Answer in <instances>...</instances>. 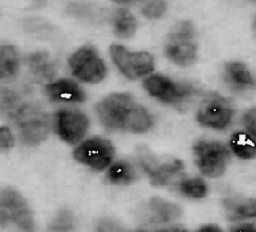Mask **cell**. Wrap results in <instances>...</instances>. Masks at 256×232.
<instances>
[{
  "mask_svg": "<svg viewBox=\"0 0 256 232\" xmlns=\"http://www.w3.org/2000/svg\"><path fill=\"white\" fill-rule=\"evenodd\" d=\"M96 111L101 123L109 129L143 133L152 126V118L147 110L136 104L127 93L107 96L98 103Z\"/></svg>",
  "mask_w": 256,
  "mask_h": 232,
  "instance_id": "6da1fadb",
  "label": "cell"
},
{
  "mask_svg": "<svg viewBox=\"0 0 256 232\" xmlns=\"http://www.w3.org/2000/svg\"><path fill=\"white\" fill-rule=\"evenodd\" d=\"M12 116L24 144L34 146L47 138L49 118L40 106L33 103L20 104Z\"/></svg>",
  "mask_w": 256,
  "mask_h": 232,
  "instance_id": "7a4b0ae2",
  "label": "cell"
},
{
  "mask_svg": "<svg viewBox=\"0 0 256 232\" xmlns=\"http://www.w3.org/2000/svg\"><path fill=\"white\" fill-rule=\"evenodd\" d=\"M164 52L169 60L180 66L195 62L197 44L195 30L190 21H181L174 25L168 34Z\"/></svg>",
  "mask_w": 256,
  "mask_h": 232,
  "instance_id": "3957f363",
  "label": "cell"
},
{
  "mask_svg": "<svg viewBox=\"0 0 256 232\" xmlns=\"http://www.w3.org/2000/svg\"><path fill=\"white\" fill-rule=\"evenodd\" d=\"M1 225L14 224L20 232H34L35 223L32 211L23 196L14 189L2 190L0 197Z\"/></svg>",
  "mask_w": 256,
  "mask_h": 232,
  "instance_id": "277c9868",
  "label": "cell"
},
{
  "mask_svg": "<svg viewBox=\"0 0 256 232\" xmlns=\"http://www.w3.org/2000/svg\"><path fill=\"white\" fill-rule=\"evenodd\" d=\"M195 162L200 172L207 177H220L230 160L229 149L218 141L201 140L193 147Z\"/></svg>",
  "mask_w": 256,
  "mask_h": 232,
  "instance_id": "5b68a950",
  "label": "cell"
},
{
  "mask_svg": "<svg viewBox=\"0 0 256 232\" xmlns=\"http://www.w3.org/2000/svg\"><path fill=\"white\" fill-rule=\"evenodd\" d=\"M73 76L86 83H98L106 75V66L92 46H83L68 60Z\"/></svg>",
  "mask_w": 256,
  "mask_h": 232,
  "instance_id": "8992f818",
  "label": "cell"
},
{
  "mask_svg": "<svg viewBox=\"0 0 256 232\" xmlns=\"http://www.w3.org/2000/svg\"><path fill=\"white\" fill-rule=\"evenodd\" d=\"M143 87L150 96L169 104L182 103L196 93V89L192 84L174 82L158 74L146 78L143 81Z\"/></svg>",
  "mask_w": 256,
  "mask_h": 232,
  "instance_id": "52a82bcc",
  "label": "cell"
},
{
  "mask_svg": "<svg viewBox=\"0 0 256 232\" xmlns=\"http://www.w3.org/2000/svg\"><path fill=\"white\" fill-rule=\"evenodd\" d=\"M234 109L231 102L218 94H211L200 104L197 111L198 122L208 128L223 130L233 119Z\"/></svg>",
  "mask_w": 256,
  "mask_h": 232,
  "instance_id": "ba28073f",
  "label": "cell"
},
{
  "mask_svg": "<svg viewBox=\"0 0 256 232\" xmlns=\"http://www.w3.org/2000/svg\"><path fill=\"white\" fill-rule=\"evenodd\" d=\"M110 54L117 68L127 78L136 79L154 69V58L148 52H132L121 45H112Z\"/></svg>",
  "mask_w": 256,
  "mask_h": 232,
  "instance_id": "9c48e42d",
  "label": "cell"
},
{
  "mask_svg": "<svg viewBox=\"0 0 256 232\" xmlns=\"http://www.w3.org/2000/svg\"><path fill=\"white\" fill-rule=\"evenodd\" d=\"M73 155L78 162L94 170H103L114 158V147L108 140L96 137L81 143Z\"/></svg>",
  "mask_w": 256,
  "mask_h": 232,
  "instance_id": "30bf717a",
  "label": "cell"
},
{
  "mask_svg": "<svg viewBox=\"0 0 256 232\" xmlns=\"http://www.w3.org/2000/svg\"><path fill=\"white\" fill-rule=\"evenodd\" d=\"M89 121L76 109H60L54 115V128L58 136L69 144L79 142L86 134Z\"/></svg>",
  "mask_w": 256,
  "mask_h": 232,
  "instance_id": "8fae6325",
  "label": "cell"
},
{
  "mask_svg": "<svg viewBox=\"0 0 256 232\" xmlns=\"http://www.w3.org/2000/svg\"><path fill=\"white\" fill-rule=\"evenodd\" d=\"M138 159L140 166L150 177L154 185H166L176 175H178L184 168L180 160H172L170 162L159 163L158 160L146 149L142 148L138 152Z\"/></svg>",
  "mask_w": 256,
  "mask_h": 232,
  "instance_id": "7c38bea8",
  "label": "cell"
},
{
  "mask_svg": "<svg viewBox=\"0 0 256 232\" xmlns=\"http://www.w3.org/2000/svg\"><path fill=\"white\" fill-rule=\"evenodd\" d=\"M46 94L51 101L61 103H81L85 100V93L72 79L63 78L45 87Z\"/></svg>",
  "mask_w": 256,
  "mask_h": 232,
  "instance_id": "4fadbf2b",
  "label": "cell"
},
{
  "mask_svg": "<svg viewBox=\"0 0 256 232\" xmlns=\"http://www.w3.org/2000/svg\"><path fill=\"white\" fill-rule=\"evenodd\" d=\"M224 80L235 92L244 93L256 89L255 77L241 62H231L225 65Z\"/></svg>",
  "mask_w": 256,
  "mask_h": 232,
  "instance_id": "5bb4252c",
  "label": "cell"
},
{
  "mask_svg": "<svg viewBox=\"0 0 256 232\" xmlns=\"http://www.w3.org/2000/svg\"><path fill=\"white\" fill-rule=\"evenodd\" d=\"M223 207L232 221L256 218V198H226Z\"/></svg>",
  "mask_w": 256,
  "mask_h": 232,
  "instance_id": "9a60e30c",
  "label": "cell"
},
{
  "mask_svg": "<svg viewBox=\"0 0 256 232\" xmlns=\"http://www.w3.org/2000/svg\"><path fill=\"white\" fill-rule=\"evenodd\" d=\"M25 62L32 76L38 80H51L55 75V65L46 52L30 53L26 56Z\"/></svg>",
  "mask_w": 256,
  "mask_h": 232,
  "instance_id": "2e32d148",
  "label": "cell"
},
{
  "mask_svg": "<svg viewBox=\"0 0 256 232\" xmlns=\"http://www.w3.org/2000/svg\"><path fill=\"white\" fill-rule=\"evenodd\" d=\"M148 212L151 221L156 223H168L178 219L181 215V209L178 205L161 198L150 200Z\"/></svg>",
  "mask_w": 256,
  "mask_h": 232,
  "instance_id": "e0dca14e",
  "label": "cell"
},
{
  "mask_svg": "<svg viewBox=\"0 0 256 232\" xmlns=\"http://www.w3.org/2000/svg\"><path fill=\"white\" fill-rule=\"evenodd\" d=\"M229 145L231 151L242 160H251L256 156V141L247 131L233 133Z\"/></svg>",
  "mask_w": 256,
  "mask_h": 232,
  "instance_id": "ac0fdd59",
  "label": "cell"
},
{
  "mask_svg": "<svg viewBox=\"0 0 256 232\" xmlns=\"http://www.w3.org/2000/svg\"><path fill=\"white\" fill-rule=\"evenodd\" d=\"M19 70V55L12 45H3L0 49V77L2 80L13 79Z\"/></svg>",
  "mask_w": 256,
  "mask_h": 232,
  "instance_id": "d6986e66",
  "label": "cell"
},
{
  "mask_svg": "<svg viewBox=\"0 0 256 232\" xmlns=\"http://www.w3.org/2000/svg\"><path fill=\"white\" fill-rule=\"evenodd\" d=\"M137 27L135 17L125 8L117 9L113 19L114 33L118 37L129 38L134 35Z\"/></svg>",
  "mask_w": 256,
  "mask_h": 232,
  "instance_id": "ffe728a7",
  "label": "cell"
},
{
  "mask_svg": "<svg viewBox=\"0 0 256 232\" xmlns=\"http://www.w3.org/2000/svg\"><path fill=\"white\" fill-rule=\"evenodd\" d=\"M135 168L127 161H117L113 163L108 170L107 177L109 181L117 185H126L136 179Z\"/></svg>",
  "mask_w": 256,
  "mask_h": 232,
  "instance_id": "44dd1931",
  "label": "cell"
},
{
  "mask_svg": "<svg viewBox=\"0 0 256 232\" xmlns=\"http://www.w3.org/2000/svg\"><path fill=\"white\" fill-rule=\"evenodd\" d=\"M49 232H75L76 219L68 209L60 210L48 226Z\"/></svg>",
  "mask_w": 256,
  "mask_h": 232,
  "instance_id": "7402d4cb",
  "label": "cell"
},
{
  "mask_svg": "<svg viewBox=\"0 0 256 232\" xmlns=\"http://www.w3.org/2000/svg\"><path fill=\"white\" fill-rule=\"evenodd\" d=\"M180 192L189 198L201 199L207 194V186L203 179L192 177L182 180L179 183Z\"/></svg>",
  "mask_w": 256,
  "mask_h": 232,
  "instance_id": "603a6c76",
  "label": "cell"
},
{
  "mask_svg": "<svg viewBox=\"0 0 256 232\" xmlns=\"http://www.w3.org/2000/svg\"><path fill=\"white\" fill-rule=\"evenodd\" d=\"M165 11H166L165 0H150L142 8V14L148 19L160 18Z\"/></svg>",
  "mask_w": 256,
  "mask_h": 232,
  "instance_id": "cb8c5ba5",
  "label": "cell"
},
{
  "mask_svg": "<svg viewBox=\"0 0 256 232\" xmlns=\"http://www.w3.org/2000/svg\"><path fill=\"white\" fill-rule=\"evenodd\" d=\"M242 123L246 131L256 141V108L248 109L242 116Z\"/></svg>",
  "mask_w": 256,
  "mask_h": 232,
  "instance_id": "d4e9b609",
  "label": "cell"
},
{
  "mask_svg": "<svg viewBox=\"0 0 256 232\" xmlns=\"http://www.w3.org/2000/svg\"><path fill=\"white\" fill-rule=\"evenodd\" d=\"M97 232H126V230L113 220L104 219L99 223Z\"/></svg>",
  "mask_w": 256,
  "mask_h": 232,
  "instance_id": "484cf974",
  "label": "cell"
},
{
  "mask_svg": "<svg viewBox=\"0 0 256 232\" xmlns=\"http://www.w3.org/2000/svg\"><path fill=\"white\" fill-rule=\"evenodd\" d=\"M13 137L10 130L7 127H1L0 129V145L2 149H9L13 146Z\"/></svg>",
  "mask_w": 256,
  "mask_h": 232,
  "instance_id": "4316f807",
  "label": "cell"
},
{
  "mask_svg": "<svg viewBox=\"0 0 256 232\" xmlns=\"http://www.w3.org/2000/svg\"><path fill=\"white\" fill-rule=\"evenodd\" d=\"M230 232H256V226L251 223H242L234 226Z\"/></svg>",
  "mask_w": 256,
  "mask_h": 232,
  "instance_id": "83f0119b",
  "label": "cell"
},
{
  "mask_svg": "<svg viewBox=\"0 0 256 232\" xmlns=\"http://www.w3.org/2000/svg\"><path fill=\"white\" fill-rule=\"evenodd\" d=\"M197 232H223L218 226L214 224H207L197 230Z\"/></svg>",
  "mask_w": 256,
  "mask_h": 232,
  "instance_id": "f1b7e54d",
  "label": "cell"
},
{
  "mask_svg": "<svg viewBox=\"0 0 256 232\" xmlns=\"http://www.w3.org/2000/svg\"><path fill=\"white\" fill-rule=\"evenodd\" d=\"M157 232H188L187 230L183 228H178V227H171V228H166V229H161L158 230Z\"/></svg>",
  "mask_w": 256,
  "mask_h": 232,
  "instance_id": "f546056e",
  "label": "cell"
},
{
  "mask_svg": "<svg viewBox=\"0 0 256 232\" xmlns=\"http://www.w3.org/2000/svg\"><path fill=\"white\" fill-rule=\"evenodd\" d=\"M117 3H121V4H132V3H136V2H139V1H142V0H113Z\"/></svg>",
  "mask_w": 256,
  "mask_h": 232,
  "instance_id": "4dcf8cb0",
  "label": "cell"
},
{
  "mask_svg": "<svg viewBox=\"0 0 256 232\" xmlns=\"http://www.w3.org/2000/svg\"><path fill=\"white\" fill-rule=\"evenodd\" d=\"M136 232H147V231H145V230H142V229H139V230H137Z\"/></svg>",
  "mask_w": 256,
  "mask_h": 232,
  "instance_id": "1f68e13d",
  "label": "cell"
},
{
  "mask_svg": "<svg viewBox=\"0 0 256 232\" xmlns=\"http://www.w3.org/2000/svg\"><path fill=\"white\" fill-rule=\"evenodd\" d=\"M255 24H256V20H255Z\"/></svg>",
  "mask_w": 256,
  "mask_h": 232,
  "instance_id": "d6a6232c",
  "label": "cell"
},
{
  "mask_svg": "<svg viewBox=\"0 0 256 232\" xmlns=\"http://www.w3.org/2000/svg\"><path fill=\"white\" fill-rule=\"evenodd\" d=\"M255 1H256V0H255Z\"/></svg>",
  "mask_w": 256,
  "mask_h": 232,
  "instance_id": "836d02e7",
  "label": "cell"
}]
</instances>
